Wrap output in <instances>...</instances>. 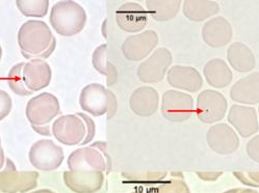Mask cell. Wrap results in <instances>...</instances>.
<instances>
[{
    "label": "cell",
    "mask_w": 259,
    "mask_h": 193,
    "mask_svg": "<svg viewBox=\"0 0 259 193\" xmlns=\"http://www.w3.org/2000/svg\"><path fill=\"white\" fill-rule=\"evenodd\" d=\"M18 45L27 60H46L57 47V40L42 20H28L18 31Z\"/></svg>",
    "instance_id": "obj_1"
},
{
    "label": "cell",
    "mask_w": 259,
    "mask_h": 193,
    "mask_svg": "<svg viewBox=\"0 0 259 193\" xmlns=\"http://www.w3.org/2000/svg\"><path fill=\"white\" fill-rule=\"evenodd\" d=\"M51 27L62 36H73L80 31L87 23L84 9L72 0H64L55 4L50 12Z\"/></svg>",
    "instance_id": "obj_2"
},
{
    "label": "cell",
    "mask_w": 259,
    "mask_h": 193,
    "mask_svg": "<svg viewBox=\"0 0 259 193\" xmlns=\"http://www.w3.org/2000/svg\"><path fill=\"white\" fill-rule=\"evenodd\" d=\"M70 170H99L109 172L112 169L106 143L96 141L90 147L80 148L71 153L67 161Z\"/></svg>",
    "instance_id": "obj_3"
},
{
    "label": "cell",
    "mask_w": 259,
    "mask_h": 193,
    "mask_svg": "<svg viewBox=\"0 0 259 193\" xmlns=\"http://www.w3.org/2000/svg\"><path fill=\"white\" fill-rule=\"evenodd\" d=\"M38 171H20L14 162L6 159V166L0 170V192L26 193L35 189L39 180Z\"/></svg>",
    "instance_id": "obj_4"
},
{
    "label": "cell",
    "mask_w": 259,
    "mask_h": 193,
    "mask_svg": "<svg viewBox=\"0 0 259 193\" xmlns=\"http://www.w3.org/2000/svg\"><path fill=\"white\" fill-rule=\"evenodd\" d=\"M161 113L165 120L174 123L188 121L195 111L193 96L187 92L170 89L161 98Z\"/></svg>",
    "instance_id": "obj_5"
},
{
    "label": "cell",
    "mask_w": 259,
    "mask_h": 193,
    "mask_svg": "<svg viewBox=\"0 0 259 193\" xmlns=\"http://www.w3.org/2000/svg\"><path fill=\"white\" fill-rule=\"evenodd\" d=\"M61 112L60 102L50 92H42L33 96L26 105L25 114L31 127L47 126Z\"/></svg>",
    "instance_id": "obj_6"
},
{
    "label": "cell",
    "mask_w": 259,
    "mask_h": 193,
    "mask_svg": "<svg viewBox=\"0 0 259 193\" xmlns=\"http://www.w3.org/2000/svg\"><path fill=\"white\" fill-rule=\"evenodd\" d=\"M228 102L223 93L214 89H205L198 94L195 111L199 121L214 124L226 115Z\"/></svg>",
    "instance_id": "obj_7"
},
{
    "label": "cell",
    "mask_w": 259,
    "mask_h": 193,
    "mask_svg": "<svg viewBox=\"0 0 259 193\" xmlns=\"http://www.w3.org/2000/svg\"><path fill=\"white\" fill-rule=\"evenodd\" d=\"M28 159L35 169L53 171L63 164L65 155L63 149L51 139H41L31 146Z\"/></svg>",
    "instance_id": "obj_8"
},
{
    "label": "cell",
    "mask_w": 259,
    "mask_h": 193,
    "mask_svg": "<svg viewBox=\"0 0 259 193\" xmlns=\"http://www.w3.org/2000/svg\"><path fill=\"white\" fill-rule=\"evenodd\" d=\"M173 63L172 52L168 48H157L138 68V78L143 83H158L163 80Z\"/></svg>",
    "instance_id": "obj_9"
},
{
    "label": "cell",
    "mask_w": 259,
    "mask_h": 193,
    "mask_svg": "<svg viewBox=\"0 0 259 193\" xmlns=\"http://www.w3.org/2000/svg\"><path fill=\"white\" fill-rule=\"evenodd\" d=\"M51 131L58 141L69 147L81 144L87 136V126L77 113L63 115L55 120Z\"/></svg>",
    "instance_id": "obj_10"
},
{
    "label": "cell",
    "mask_w": 259,
    "mask_h": 193,
    "mask_svg": "<svg viewBox=\"0 0 259 193\" xmlns=\"http://www.w3.org/2000/svg\"><path fill=\"white\" fill-rule=\"evenodd\" d=\"M158 44V34L154 30H145L125 38L121 50L125 59L140 62L149 55Z\"/></svg>",
    "instance_id": "obj_11"
},
{
    "label": "cell",
    "mask_w": 259,
    "mask_h": 193,
    "mask_svg": "<svg viewBox=\"0 0 259 193\" xmlns=\"http://www.w3.org/2000/svg\"><path fill=\"white\" fill-rule=\"evenodd\" d=\"M65 185L75 193H96L104 183V173L99 170H67L63 173Z\"/></svg>",
    "instance_id": "obj_12"
},
{
    "label": "cell",
    "mask_w": 259,
    "mask_h": 193,
    "mask_svg": "<svg viewBox=\"0 0 259 193\" xmlns=\"http://www.w3.org/2000/svg\"><path fill=\"white\" fill-rule=\"evenodd\" d=\"M206 140L210 150L219 155H231L239 147V138L235 130L224 123L210 127Z\"/></svg>",
    "instance_id": "obj_13"
},
{
    "label": "cell",
    "mask_w": 259,
    "mask_h": 193,
    "mask_svg": "<svg viewBox=\"0 0 259 193\" xmlns=\"http://www.w3.org/2000/svg\"><path fill=\"white\" fill-rule=\"evenodd\" d=\"M108 89L99 83L84 86L79 95L80 108L93 117L106 114L108 109Z\"/></svg>",
    "instance_id": "obj_14"
},
{
    "label": "cell",
    "mask_w": 259,
    "mask_h": 193,
    "mask_svg": "<svg viewBox=\"0 0 259 193\" xmlns=\"http://www.w3.org/2000/svg\"><path fill=\"white\" fill-rule=\"evenodd\" d=\"M148 12L139 4L129 2L122 5L116 13V21L120 29L126 32H140L148 23Z\"/></svg>",
    "instance_id": "obj_15"
},
{
    "label": "cell",
    "mask_w": 259,
    "mask_h": 193,
    "mask_svg": "<svg viewBox=\"0 0 259 193\" xmlns=\"http://www.w3.org/2000/svg\"><path fill=\"white\" fill-rule=\"evenodd\" d=\"M228 122L244 138L253 136L259 130L257 111L250 106L232 105L228 113Z\"/></svg>",
    "instance_id": "obj_16"
},
{
    "label": "cell",
    "mask_w": 259,
    "mask_h": 193,
    "mask_svg": "<svg viewBox=\"0 0 259 193\" xmlns=\"http://www.w3.org/2000/svg\"><path fill=\"white\" fill-rule=\"evenodd\" d=\"M166 80L174 88L195 92L202 88L203 78L200 72L190 66H174L166 73Z\"/></svg>",
    "instance_id": "obj_17"
},
{
    "label": "cell",
    "mask_w": 259,
    "mask_h": 193,
    "mask_svg": "<svg viewBox=\"0 0 259 193\" xmlns=\"http://www.w3.org/2000/svg\"><path fill=\"white\" fill-rule=\"evenodd\" d=\"M233 35L231 24L224 17H213L202 28V38L209 47L221 48L230 43Z\"/></svg>",
    "instance_id": "obj_18"
},
{
    "label": "cell",
    "mask_w": 259,
    "mask_h": 193,
    "mask_svg": "<svg viewBox=\"0 0 259 193\" xmlns=\"http://www.w3.org/2000/svg\"><path fill=\"white\" fill-rule=\"evenodd\" d=\"M22 75L27 89L34 92L50 84L52 71L50 66L43 60H31L25 63Z\"/></svg>",
    "instance_id": "obj_19"
},
{
    "label": "cell",
    "mask_w": 259,
    "mask_h": 193,
    "mask_svg": "<svg viewBox=\"0 0 259 193\" xmlns=\"http://www.w3.org/2000/svg\"><path fill=\"white\" fill-rule=\"evenodd\" d=\"M131 109L140 117H151L159 106V94L152 86H141L129 98Z\"/></svg>",
    "instance_id": "obj_20"
},
{
    "label": "cell",
    "mask_w": 259,
    "mask_h": 193,
    "mask_svg": "<svg viewBox=\"0 0 259 193\" xmlns=\"http://www.w3.org/2000/svg\"><path fill=\"white\" fill-rule=\"evenodd\" d=\"M230 96L235 103L255 105L259 103V72H253L235 82L230 89Z\"/></svg>",
    "instance_id": "obj_21"
},
{
    "label": "cell",
    "mask_w": 259,
    "mask_h": 193,
    "mask_svg": "<svg viewBox=\"0 0 259 193\" xmlns=\"http://www.w3.org/2000/svg\"><path fill=\"white\" fill-rule=\"evenodd\" d=\"M203 75L207 83L214 88L228 86L233 78L232 71L228 64L221 59H212L207 62L203 69Z\"/></svg>",
    "instance_id": "obj_22"
},
{
    "label": "cell",
    "mask_w": 259,
    "mask_h": 193,
    "mask_svg": "<svg viewBox=\"0 0 259 193\" xmlns=\"http://www.w3.org/2000/svg\"><path fill=\"white\" fill-rule=\"evenodd\" d=\"M227 61L232 69L239 73L251 72L256 66L253 51L246 44L240 42H235L229 46Z\"/></svg>",
    "instance_id": "obj_23"
},
{
    "label": "cell",
    "mask_w": 259,
    "mask_h": 193,
    "mask_svg": "<svg viewBox=\"0 0 259 193\" xmlns=\"http://www.w3.org/2000/svg\"><path fill=\"white\" fill-rule=\"evenodd\" d=\"M220 6L211 0H186L182 3V12L186 18L193 22H202L217 15Z\"/></svg>",
    "instance_id": "obj_24"
},
{
    "label": "cell",
    "mask_w": 259,
    "mask_h": 193,
    "mask_svg": "<svg viewBox=\"0 0 259 193\" xmlns=\"http://www.w3.org/2000/svg\"><path fill=\"white\" fill-rule=\"evenodd\" d=\"M181 4L180 0H148L146 7L155 21L164 22L172 20L178 15Z\"/></svg>",
    "instance_id": "obj_25"
},
{
    "label": "cell",
    "mask_w": 259,
    "mask_h": 193,
    "mask_svg": "<svg viewBox=\"0 0 259 193\" xmlns=\"http://www.w3.org/2000/svg\"><path fill=\"white\" fill-rule=\"evenodd\" d=\"M92 65L94 69L106 77L107 86H113L118 81L117 68L107 61V45L102 44L98 46L92 55Z\"/></svg>",
    "instance_id": "obj_26"
},
{
    "label": "cell",
    "mask_w": 259,
    "mask_h": 193,
    "mask_svg": "<svg viewBox=\"0 0 259 193\" xmlns=\"http://www.w3.org/2000/svg\"><path fill=\"white\" fill-rule=\"evenodd\" d=\"M16 6L26 17L42 18L48 13L49 0H17Z\"/></svg>",
    "instance_id": "obj_27"
},
{
    "label": "cell",
    "mask_w": 259,
    "mask_h": 193,
    "mask_svg": "<svg viewBox=\"0 0 259 193\" xmlns=\"http://www.w3.org/2000/svg\"><path fill=\"white\" fill-rule=\"evenodd\" d=\"M24 63H20L15 65L9 72L8 75V84L10 88L18 95H30L32 94V91L27 89L25 86V83L23 81V75L22 71L24 68Z\"/></svg>",
    "instance_id": "obj_28"
},
{
    "label": "cell",
    "mask_w": 259,
    "mask_h": 193,
    "mask_svg": "<svg viewBox=\"0 0 259 193\" xmlns=\"http://www.w3.org/2000/svg\"><path fill=\"white\" fill-rule=\"evenodd\" d=\"M168 172L166 171H149L144 173H131L125 172L123 173V177L127 182L135 183V184H156L162 182Z\"/></svg>",
    "instance_id": "obj_29"
},
{
    "label": "cell",
    "mask_w": 259,
    "mask_h": 193,
    "mask_svg": "<svg viewBox=\"0 0 259 193\" xmlns=\"http://www.w3.org/2000/svg\"><path fill=\"white\" fill-rule=\"evenodd\" d=\"M155 193H192L188 184L182 178H171L169 181L161 183L155 190Z\"/></svg>",
    "instance_id": "obj_30"
},
{
    "label": "cell",
    "mask_w": 259,
    "mask_h": 193,
    "mask_svg": "<svg viewBox=\"0 0 259 193\" xmlns=\"http://www.w3.org/2000/svg\"><path fill=\"white\" fill-rule=\"evenodd\" d=\"M233 176L245 186L259 188V172L256 171H234Z\"/></svg>",
    "instance_id": "obj_31"
},
{
    "label": "cell",
    "mask_w": 259,
    "mask_h": 193,
    "mask_svg": "<svg viewBox=\"0 0 259 193\" xmlns=\"http://www.w3.org/2000/svg\"><path fill=\"white\" fill-rule=\"evenodd\" d=\"M13 108V101L11 95L6 91L0 89V121L5 120L11 113Z\"/></svg>",
    "instance_id": "obj_32"
},
{
    "label": "cell",
    "mask_w": 259,
    "mask_h": 193,
    "mask_svg": "<svg viewBox=\"0 0 259 193\" xmlns=\"http://www.w3.org/2000/svg\"><path fill=\"white\" fill-rule=\"evenodd\" d=\"M77 114L83 120V122H84V124L87 126V136H85L84 140L81 142V144L84 146V144H88L92 140H93V138L95 136V132H96V126H95L94 121L92 120L88 114L81 113V112H78Z\"/></svg>",
    "instance_id": "obj_33"
},
{
    "label": "cell",
    "mask_w": 259,
    "mask_h": 193,
    "mask_svg": "<svg viewBox=\"0 0 259 193\" xmlns=\"http://www.w3.org/2000/svg\"><path fill=\"white\" fill-rule=\"evenodd\" d=\"M247 154L256 163H259V134L252 137L247 143Z\"/></svg>",
    "instance_id": "obj_34"
},
{
    "label": "cell",
    "mask_w": 259,
    "mask_h": 193,
    "mask_svg": "<svg viewBox=\"0 0 259 193\" xmlns=\"http://www.w3.org/2000/svg\"><path fill=\"white\" fill-rule=\"evenodd\" d=\"M108 109L106 112V118L107 120L113 119L115 117V114L117 112V108H118V103H117V98L116 95L114 94V92L112 90L108 89Z\"/></svg>",
    "instance_id": "obj_35"
},
{
    "label": "cell",
    "mask_w": 259,
    "mask_h": 193,
    "mask_svg": "<svg viewBox=\"0 0 259 193\" xmlns=\"http://www.w3.org/2000/svg\"><path fill=\"white\" fill-rule=\"evenodd\" d=\"M196 175L202 181L214 182V181L219 180L222 177L223 172H222V171H198V172H196Z\"/></svg>",
    "instance_id": "obj_36"
},
{
    "label": "cell",
    "mask_w": 259,
    "mask_h": 193,
    "mask_svg": "<svg viewBox=\"0 0 259 193\" xmlns=\"http://www.w3.org/2000/svg\"><path fill=\"white\" fill-rule=\"evenodd\" d=\"M32 129L36 133L44 135V136H50V135L52 134V131H51L49 125H47V126H33Z\"/></svg>",
    "instance_id": "obj_37"
},
{
    "label": "cell",
    "mask_w": 259,
    "mask_h": 193,
    "mask_svg": "<svg viewBox=\"0 0 259 193\" xmlns=\"http://www.w3.org/2000/svg\"><path fill=\"white\" fill-rule=\"evenodd\" d=\"M224 193H259V192L254 189H251V188H246V189L235 188V189H230L228 191H225Z\"/></svg>",
    "instance_id": "obj_38"
},
{
    "label": "cell",
    "mask_w": 259,
    "mask_h": 193,
    "mask_svg": "<svg viewBox=\"0 0 259 193\" xmlns=\"http://www.w3.org/2000/svg\"><path fill=\"white\" fill-rule=\"evenodd\" d=\"M6 165V157H5V152L2 149L0 150V170L4 168V166Z\"/></svg>",
    "instance_id": "obj_39"
},
{
    "label": "cell",
    "mask_w": 259,
    "mask_h": 193,
    "mask_svg": "<svg viewBox=\"0 0 259 193\" xmlns=\"http://www.w3.org/2000/svg\"><path fill=\"white\" fill-rule=\"evenodd\" d=\"M29 193H57V192H54L53 190H50V189H40V190H35V191L29 192Z\"/></svg>",
    "instance_id": "obj_40"
},
{
    "label": "cell",
    "mask_w": 259,
    "mask_h": 193,
    "mask_svg": "<svg viewBox=\"0 0 259 193\" xmlns=\"http://www.w3.org/2000/svg\"><path fill=\"white\" fill-rule=\"evenodd\" d=\"M2 57H3V48L0 46V61H2Z\"/></svg>",
    "instance_id": "obj_41"
},
{
    "label": "cell",
    "mask_w": 259,
    "mask_h": 193,
    "mask_svg": "<svg viewBox=\"0 0 259 193\" xmlns=\"http://www.w3.org/2000/svg\"><path fill=\"white\" fill-rule=\"evenodd\" d=\"M0 150H2V138H0Z\"/></svg>",
    "instance_id": "obj_42"
},
{
    "label": "cell",
    "mask_w": 259,
    "mask_h": 193,
    "mask_svg": "<svg viewBox=\"0 0 259 193\" xmlns=\"http://www.w3.org/2000/svg\"><path fill=\"white\" fill-rule=\"evenodd\" d=\"M132 193H142V192H138V191H136V192H132Z\"/></svg>",
    "instance_id": "obj_43"
},
{
    "label": "cell",
    "mask_w": 259,
    "mask_h": 193,
    "mask_svg": "<svg viewBox=\"0 0 259 193\" xmlns=\"http://www.w3.org/2000/svg\"><path fill=\"white\" fill-rule=\"evenodd\" d=\"M258 115H259V107H258Z\"/></svg>",
    "instance_id": "obj_44"
}]
</instances>
